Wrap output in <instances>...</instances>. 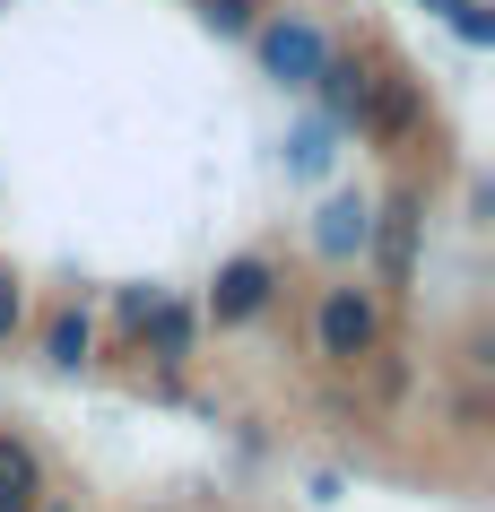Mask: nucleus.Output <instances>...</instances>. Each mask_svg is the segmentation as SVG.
Here are the masks:
<instances>
[{"label":"nucleus","instance_id":"5","mask_svg":"<svg viewBox=\"0 0 495 512\" xmlns=\"http://www.w3.org/2000/svg\"><path fill=\"white\" fill-rule=\"evenodd\" d=\"M313 87H322L330 122H365V105H374V70H365V61H322Z\"/></svg>","mask_w":495,"mask_h":512},{"label":"nucleus","instance_id":"13","mask_svg":"<svg viewBox=\"0 0 495 512\" xmlns=\"http://www.w3.org/2000/svg\"><path fill=\"white\" fill-rule=\"evenodd\" d=\"M18 313H27V304H18V278H0V339L18 330Z\"/></svg>","mask_w":495,"mask_h":512},{"label":"nucleus","instance_id":"1","mask_svg":"<svg viewBox=\"0 0 495 512\" xmlns=\"http://www.w3.org/2000/svg\"><path fill=\"white\" fill-rule=\"evenodd\" d=\"M313 330H322V356L357 365V356H374V339H383V313H374V296H365V287H330Z\"/></svg>","mask_w":495,"mask_h":512},{"label":"nucleus","instance_id":"3","mask_svg":"<svg viewBox=\"0 0 495 512\" xmlns=\"http://www.w3.org/2000/svg\"><path fill=\"white\" fill-rule=\"evenodd\" d=\"M261 304H270V261H226L218 270V287H209V313H218V322H252V313H261Z\"/></svg>","mask_w":495,"mask_h":512},{"label":"nucleus","instance_id":"12","mask_svg":"<svg viewBox=\"0 0 495 512\" xmlns=\"http://www.w3.org/2000/svg\"><path fill=\"white\" fill-rule=\"evenodd\" d=\"M452 27H461L469 44H487V35H495V18H487V9H478V0H461V9H452Z\"/></svg>","mask_w":495,"mask_h":512},{"label":"nucleus","instance_id":"9","mask_svg":"<svg viewBox=\"0 0 495 512\" xmlns=\"http://www.w3.org/2000/svg\"><path fill=\"white\" fill-rule=\"evenodd\" d=\"M287 148H296V174H322V165H330V122H304Z\"/></svg>","mask_w":495,"mask_h":512},{"label":"nucleus","instance_id":"11","mask_svg":"<svg viewBox=\"0 0 495 512\" xmlns=\"http://www.w3.org/2000/svg\"><path fill=\"white\" fill-rule=\"evenodd\" d=\"M200 9H209L226 35H244V27H252V0H200Z\"/></svg>","mask_w":495,"mask_h":512},{"label":"nucleus","instance_id":"7","mask_svg":"<svg viewBox=\"0 0 495 512\" xmlns=\"http://www.w3.org/2000/svg\"><path fill=\"white\" fill-rule=\"evenodd\" d=\"M0 512H35V460L18 443H0Z\"/></svg>","mask_w":495,"mask_h":512},{"label":"nucleus","instance_id":"6","mask_svg":"<svg viewBox=\"0 0 495 512\" xmlns=\"http://www.w3.org/2000/svg\"><path fill=\"white\" fill-rule=\"evenodd\" d=\"M313 243H322L330 261L365 252V243H374V209H365V200H330V209H322V226H313Z\"/></svg>","mask_w":495,"mask_h":512},{"label":"nucleus","instance_id":"2","mask_svg":"<svg viewBox=\"0 0 495 512\" xmlns=\"http://www.w3.org/2000/svg\"><path fill=\"white\" fill-rule=\"evenodd\" d=\"M330 61V44L304 18H278V27H261V70H270L278 87H313V70Z\"/></svg>","mask_w":495,"mask_h":512},{"label":"nucleus","instance_id":"14","mask_svg":"<svg viewBox=\"0 0 495 512\" xmlns=\"http://www.w3.org/2000/svg\"><path fill=\"white\" fill-rule=\"evenodd\" d=\"M426 9H443V18H452V9H461V0H426Z\"/></svg>","mask_w":495,"mask_h":512},{"label":"nucleus","instance_id":"10","mask_svg":"<svg viewBox=\"0 0 495 512\" xmlns=\"http://www.w3.org/2000/svg\"><path fill=\"white\" fill-rule=\"evenodd\" d=\"M87 356V313H61L53 322V365H79Z\"/></svg>","mask_w":495,"mask_h":512},{"label":"nucleus","instance_id":"8","mask_svg":"<svg viewBox=\"0 0 495 512\" xmlns=\"http://www.w3.org/2000/svg\"><path fill=\"white\" fill-rule=\"evenodd\" d=\"M131 313H148V296H131ZM148 339H157V356H183L192 348V322H183L174 304H157V313H148Z\"/></svg>","mask_w":495,"mask_h":512},{"label":"nucleus","instance_id":"4","mask_svg":"<svg viewBox=\"0 0 495 512\" xmlns=\"http://www.w3.org/2000/svg\"><path fill=\"white\" fill-rule=\"evenodd\" d=\"M374 235H383V278H391V287H409V261H417V191H391V209L374 217Z\"/></svg>","mask_w":495,"mask_h":512}]
</instances>
